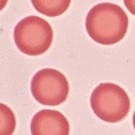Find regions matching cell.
Instances as JSON below:
<instances>
[{
  "label": "cell",
  "instance_id": "obj_1",
  "mask_svg": "<svg viewBox=\"0 0 135 135\" xmlns=\"http://www.w3.org/2000/svg\"><path fill=\"white\" fill-rule=\"evenodd\" d=\"M88 35L100 45H115L124 38L128 28L127 14L114 3H99L86 15Z\"/></svg>",
  "mask_w": 135,
  "mask_h": 135
},
{
  "label": "cell",
  "instance_id": "obj_2",
  "mask_svg": "<svg viewBox=\"0 0 135 135\" xmlns=\"http://www.w3.org/2000/svg\"><path fill=\"white\" fill-rule=\"evenodd\" d=\"M93 114L107 123H119L124 119L131 107L127 92L112 83L99 84L91 95Z\"/></svg>",
  "mask_w": 135,
  "mask_h": 135
},
{
  "label": "cell",
  "instance_id": "obj_3",
  "mask_svg": "<svg viewBox=\"0 0 135 135\" xmlns=\"http://www.w3.org/2000/svg\"><path fill=\"white\" fill-rule=\"evenodd\" d=\"M53 28L39 16H26L19 20L14 28L16 47L27 55H41L46 53L53 43Z\"/></svg>",
  "mask_w": 135,
  "mask_h": 135
},
{
  "label": "cell",
  "instance_id": "obj_4",
  "mask_svg": "<svg viewBox=\"0 0 135 135\" xmlns=\"http://www.w3.org/2000/svg\"><path fill=\"white\" fill-rule=\"evenodd\" d=\"M31 95L42 105H60L69 95V83L65 74L57 69L38 70L31 78Z\"/></svg>",
  "mask_w": 135,
  "mask_h": 135
},
{
  "label": "cell",
  "instance_id": "obj_5",
  "mask_svg": "<svg viewBox=\"0 0 135 135\" xmlns=\"http://www.w3.org/2000/svg\"><path fill=\"white\" fill-rule=\"evenodd\" d=\"M69 122L61 112L42 109L32 116L30 123L31 135H69Z\"/></svg>",
  "mask_w": 135,
  "mask_h": 135
},
{
  "label": "cell",
  "instance_id": "obj_6",
  "mask_svg": "<svg viewBox=\"0 0 135 135\" xmlns=\"http://www.w3.org/2000/svg\"><path fill=\"white\" fill-rule=\"evenodd\" d=\"M31 3L39 14L55 18L65 14L70 6V0H31Z\"/></svg>",
  "mask_w": 135,
  "mask_h": 135
},
{
  "label": "cell",
  "instance_id": "obj_7",
  "mask_svg": "<svg viewBox=\"0 0 135 135\" xmlns=\"http://www.w3.org/2000/svg\"><path fill=\"white\" fill-rule=\"evenodd\" d=\"M16 127V119L12 109L4 103L0 104V135H12Z\"/></svg>",
  "mask_w": 135,
  "mask_h": 135
},
{
  "label": "cell",
  "instance_id": "obj_8",
  "mask_svg": "<svg viewBox=\"0 0 135 135\" xmlns=\"http://www.w3.org/2000/svg\"><path fill=\"white\" fill-rule=\"evenodd\" d=\"M124 2V6L127 7V9L132 15H135V0H123Z\"/></svg>",
  "mask_w": 135,
  "mask_h": 135
},
{
  "label": "cell",
  "instance_id": "obj_9",
  "mask_svg": "<svg viewBox=\"0 0 135 135\" xmlns=\"http://www.w3.org/2000/svg\"><path fill=\"white\" fill-rule=\"evenodd\" d=\"M132 124H134V130H135V112H134V116H132Z\"/></svg>",
  "mask_w": 135,
  "mask_h": 135
}]
</instances>
